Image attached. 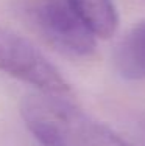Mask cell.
Listing matches in <instances>:
<instances>
[{
	"label": "cell",
	"mask_w": 145,
	"mask_h": 146,
	"mask_svg": "<svg viewBox=\"0 0 145 146\" xmlns=\"http://www.w3.org/2000/svg\"><path fill=\"white\" fill-rule=\"evenodd\" d=\"M0 70L37 89V92L70 95L61 72L23 36L0 27Z\"/></svg>",
	"instance_id": "3957f363"
},
{
	"label": "cell",
	"mask_w": 145,
	"mask_h": 146,
	"mask_svg": "<svg viewBox=\"0 0 145 146\" xmlns=\"http://www.w3.org/2000/svg\"><path fill=\"white\" fill-rule=\"evenodd\" d=\"M84 27L100 39H109L119 28V11L114 0H67Z\"/></svg>",
	"instance_id": "5b68a950"
},
{
	"label": "cell",
	"mask_w": 145,
	"mask_h": 146,
	"mask_svg": "<svg viewBox=\"0 0 145 146\" xmlns=\"http://www.w3.org/2000/svg\"><path fill=\"white\" fill-rule=\"evenodd\" d=\"M109 140H111V146H131L126 140H123L120 135H117L114 131H111V135H109Z\"/></svg>",
	"instance_id": "8992f818"
},
{
	"label": "cell",
	"mask_w": 145,
	"mask_h": 146,
	"mask_svg": "<svg viewBox=\"0 0 145 146\" xmlns=\"http://www.w3.org/2000/svg\"><path fill=\"white\" fill-rule=\"evenodd\" d=\"M69 96L45 92L23 96L20 115L33 137L42 146H111V129Z\"/></svg>",
	"instance_id": "6da1fadb"
},
{
	"label": "cell",
	"mask_w": 145,
	"mask_h": 146,
	"mask_svg": "<svg viewBox=\"0 0 145 146\" xmlns=\"http://www.w3.org/2000/svg\"><path fill=\"white\" fill-rule=\"evenodd\" d=\"M114 65L128 81L145 79V20L136 23L117 45Z\"/></svg>",
	"instance_id": "277c9868"
},
{
	"label": "cell",
	"mask_w": 145,
	"mask_h": 146,
	"mask_svg": "<svg viewBox=\"0 0 145 146\" xmlns=\"http://www.w3.org/2000/svg\"><path fill=\"white\" fill-rule=\"evenodd\" d=\"M19 13L28 28L58 53L81 59L95 53V36L67 0H23Z\"/></svg>",
	"instance_id": "7a4b0ae2"
}]
</instances>
